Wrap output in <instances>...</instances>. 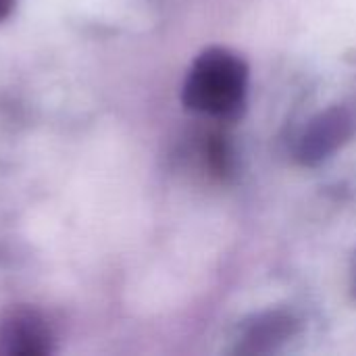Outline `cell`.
<instances>
[{"label":"cell","instance_id":"6da1fadb","mask_svg":"<svg viewBox=\"0 0 356 356\" xmlns=\"http://www.w3.org/2000/svg\"><path fill=\"white\" fill-rule=\"evenodd\" d=\"M246 83L248 69L244 60L229 50L211 48L192 65L184 86V102L196 113L229 119L244 104Z\"/></svg>","mask_w":356,"mask_h":356},{"label":"cell","instance_id":"7a4b0ae2","mask_svg":"<svg viewBox=\"0 0 356 356\" xmlns=\"http://www.w3.org/2000/svg\"><path fill=\"white\" fill-rule=\"evenodd\" d=\"M0 348L6 355L42 356L52 350V336L33 311H13L0 323Z\"/></svg>","mask_w":356,"mask_h":356},{"label":"cell","instance_id":"3957f363","mask_svg":"<svg viewBox=\"0 0 356 356\" xmlns=\"http://www.w3.org/2000/svg\"><path fill=\"white\" fill-rule=\"evenodd\" d=\"M350 134V117L346 111L334 108L313 121L309 131L300 142L298 156L302 163H319L332 154Z\"/></svg>","mask_w":356,"mask_h":356},{"label":"cell","instance_id":"277c9868","mask_svg":"<svg viewBox=\"0 0 356 356\" xmlns=\"http://www.w3.org/2000/svg\"><path fill=\"white\" fill-rule=\"evenodd\" d=\"M292 319L284 315H269L265 319H259L244 338V348L248 353H267L273 350L277 344L286 342L292 334Z\"/></svg>","mask_w":356,"mask_h":356},{"label":"cell","instance_id":"5b68a950","mask_svg":"<svg viewBox=\"0 0 356 356\" xmlns=\"http://www.w3.org/2000/svg\"><path fill=\"white\" fill-rule=\"evenodd\" d=\"M13 2H15V0H0V19H4V17L10 13Z\"/></svg>","mask_w":356,"mask_h":356}]
</instances>
